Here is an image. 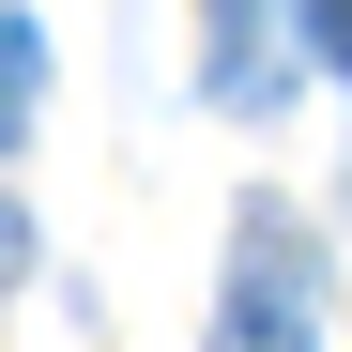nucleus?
I'll return each instance as SVG.
<instances>
[{
  "label": "nucleus",
  "mask_w": 352,
  "mask_h": 352,
  "mask_svg": "<svg viewBox=\"0 0 352 352\" xmlns=\"http://www.w3.org/2000/svg\"><path fill=\"white\" fill-rule=\"evenodd\" d=\"M31 92H46V31H31V16H0V138L31 123Z\"/></svg>",
  "instance_id": "obj_2"
},
{
  "label": "nucleus",
  "mask_w": 352,
  "mask_h": 352,
  "mask_svg": "<svg viewBox=\"0 0 352 352\" xmlns=\"http://www.w3.org/2000/svg\"><path fill=\"white\" fill-rule=\"evenodd\" d=\"M307 46H322V62H352V0H307Z\"/></svg>",
  "instance_id": "obj_3"
},
{
  "label": "nucleus",
  "mask_w": 352,
  "mask_h": 352,
  "mask_svg": "<svg viewBox=\"0 0 352 352\" xmlns=\"http://www.w3.org/2000/svg\"><path fill=\"white\" fill-rule=\"evenodd\" d=\"M214 352H322V261L276 199L230 230V307H214Z\"/></svg>",
  "instance_id": "obj_1"
}]
</instances>
